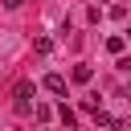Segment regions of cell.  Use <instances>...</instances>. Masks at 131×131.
<instances>
[{
    "label": "cell",
    "mask_w": 131,
    "mask_h": 131,
    "mask_svg": "<svg viewBox=\"0 0 131 131\" xmlns=\"http://www.w3.org/2000/svg\"><path fill=\"white\" fill-rule=\"evenodd\" d=\"M20 4H25V0H4V8H20Z\"/></svg>",
    "instance_id": "cell-8"
},
{
    "label": "cell",
    "mask_w": 131,
    "mask_h": 131,
    "mask_svg": "<svg viewBox=\"0 0 131 131\" xmlns=\"http://www.w3.org/2000/svg\"><path fill=\"white\" fill-rule=\"evenodd\" d=\"M90 78H94L90 66H74V82H90Z\"/></svg>",
    "instance_id": "cell-5"
},
{
    "label": "cell",
    "mask_w": 131,
    "mask_h": 131,
    "mask_svg": "<svg viewBox=\"0 0 131 131\" xmlns=\"http://www.w3.org/2000/svg\"><path fill=\"white\" fill-rule=\"evenodd\" d=\"M57 119H61V123H66V131H74V127H78V115H74V111H70V106H66V102H61V106H57Z\"/></svg>",
    "instance_id": "cell-3"
},
{
    "label": "cell",
    "mask_w": 131,
    "mask_h": 131,
    "mask_svg": "<svg viewBox=\"0 0 131 131\" xmlns=\"http://www.w3.org/2000/svg\"><path fill=\"white\" fill-rule=\"evenodd\" d=\"M127 41H131V29H127Z\"/></svg>",
    "instance_id": "cell-10"
},
{
    "label": "cell",
    "mask_w": 131,
    "mask_h": 131,
    "mask_svg": "<svg viewBox=\"0 0 131 131\" xmlns=\"http://www.w3.org/2000/svg\"><path fill=\"white\" fill-rule=\"evenodd\" d=\"M123 45H127V37H106V49L111 53H123Z\"/></svg>",
    "instance_id": "cell-6"
},
{
    "label": "cell",
    "mask_w": 131,
    "mask_h": 131,
    "mask_svg": "<svg viewBox=\"0 0 131 131\" xmlns=\"http://www.w3.org/2000/svg\"><path fill=\"white\" fill-rule=\"evenodd\" d=\"M127 131H131V127H127Z\"/></svg>",
    "instance_id": "cell-11"
},
{
    "label": "cell",
    "mask_w": 131,
    "mask_h": 131,
    "mask_svg": "<svg viewBox=\"0 0 131 131\" xmlns=\"http://www.w3.org/2000/svg\"><path fill=\"white\" fill-rule=\"evenodd\" d=\"M33 115H37L41 123H49V115H53V106H33Z\"/></svg>",
    "instance_id": "cell-7"
},
{
    "label": "cell",
    "mask_w": 131,
    "mask_h": 131,
    "mask_svg": "<svg viewBox=\"0 0 131 131\" xmlns=\"http://www.w3.org/2000/svg\"><path fill=\"white\" fill-rule=\"evenodd\" d=\"M41 86H45L49 94H66V78H61V74H45V78H41Z\"/></svg>",
    "instance_id": "cell-2"
},
{
    "label": "cell",
    "mask_w": 131,
    "mask_h": 131,
    "mask_svg": "<svg viewBox=\"0 0 131 131\" xmlns=\"http://www.w3.org/2000/svg\"><path fill=\"white\" fill-rule=\"evenodd\" d=\"M33 49H37V53H53V37H37Z\"/></svg>",
    "instance_id": "cell-4"
},
{
    "label": "cell",
    "mask_w": 131,
    "mask_h": 131,
    "mask_svg": "<svg viewBox=\"0 0 131 131\" xmlns=\"http://www.w3.org/2000/svg\"><path fill=\"white\" fill-rule=\"evenodd\" d=\"M123 98H127V102H131V86H127V90H123Z\"/></svg>",
    "instance_id": "cell-9"
},
{
    "label": "cell",
    "mask_w": 131,
    "mask_h": 131,
    "mask_svg": "<svg viewBox=\"0 0 131 131\" xmlns=\"http://www.w3.org/2000/svg\"><path fill=\"white\" fill-rule=\"evenodd\" d=\"M12 106H16V115H33V82H16Z\"/></svg>",
    "instance_id": "cell-1"
}]
</instances>
